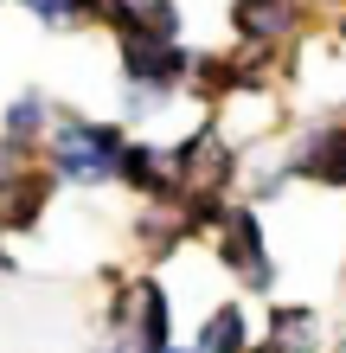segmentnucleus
Here are the masks:
<instances>
[{
    "label": "nucleus",
    "mask_w": 346,
    "mask_h": 353,
    "mask_svg": "<svg viewBox=\"0 0 346 353\" xmlns=\"http://www.w3.org/2000/svg\"><path fill=\"white\" fill-rule=\"evenodd\" d=\"M52 103L45 97H39V90H26V97H13L7 103V116H0V135H7V141H19V148H32V141L39 135H52Z\"/></svg>",
    "instance_id": "9"
},
{
    "label": "nucleus",
    "mask_w": 346,
    "mask_h": 353,
    "mask_svg": "<svg viewBox=\"0 0 346 353\" xmlns=\"http://www.w3.org/2000/svg\"><path fill=\"white\" fill-rule=\"evenodd\" d=\"M340 39H346V19H340Z\"/></svg>",
    "instance_id": "13"
},
{
    "label": "nucleus",
    "mask_w": 346,
    "mask_h": 353,
    "mask_svg": "<svg viewBox=\"0 0 346 353\" xmlns=\"http://www.w3.org/2000/svg\"><path fill=\"white\" fill-rule=\"evenodd\" d=\"M263 353H321V315L314 308H276L263 321Z\"/></svg>",
    "instance_id": "7"
},
{
    "label": "nucleus",
    "mask_w": 346,
    "mask_h": 353,
    "mask_svg": "<svg viewBox=\"0 0 346 353\" xmlns=\"http://www.w3.org/2000/svg\"><path fill=\"white\" fill-rule=\"evenodd\" d=\"M45 199H52V168L19 174L7 193H0V225H13V232H32L39 212H45Z\"/></svg>",
    "instance_id": "8"
},
{
    "label": "nucleus",
    "mask_w": 346,
    "mask_h": 353,
    "mask_svg": "<svg viewBox=\"0 0 346 353\" xmlns=\"http://www.w3.org/2000/svg\"><path fill=\"white\" fill-rule=\"evenodd\" d=\"M122 154H129L122 129H109V122H90V116H58V122H52L45 168H52V180L103 186V180H122Z\"/></svg>",
    "instance_id": "1"
},
{
    "label": "nucleus",
    "mask_w": 346,
    "mask_h": 353,
    "mask_svg": "<svg viewBox=\"0 0 346 353\" xmlns=\"http://www.w3.org/2000/svg\"><path fill=\"white\" fill-rule=\"evenodd\" d=\"M231 26L244 32V46H282L301 26L295 0H231Z\"/></svg>",
    "instance_id": "6"
},
{
    "label": "nucleus",
    "mask_w": 346,
    "mask_h": 353,
    "mask_svg": "<svg viewBox=\"0 0 346 353\" xmlns=\"http://www.w3.org/2000/svg\"><path fill=\"white\" fill-rule=\"evenodd\" d=\"M173 161H180V199H225V186L237 180V154L212 122L193 141H180Z\"/></svg>",
    "instance_id": "2"
},
{
    "label": "nucleus",
    "mask_w": 346,
    "mask_h": 353,
    "mask_svg": "<svg viewBox=\"0 0 346 353\" xmlns=\"http://www.w3.org/2000/svg\"><path fill=\"white\" fill-rule=\"evenodd\" d=\"M7 270H13V257H7V251H0V276H7Z\"/></svg>",
    "instance_id": "11"
},
{
    "label": "nucleus",
    "mask_w": 346,
    "mask_h": 353,
    "mask_svg": "<svg viewBox=\"0 0 346 353\" xmlns=\"http://www.w3.org/2000/svg\"><path fill=\"white\" fill-rule=\"evenodd\" d=\"M193 71V52L180 39H122V77L135 90H180Z\"/></svg>",
    "instance_id": "4"
},
{
    "label": "nucleus",
    "mask_w": 346,
    "mask_h": 353,
    "mask_svg": "<svg viewBox=\"0 0 346 353\" xmlns=\"http://www.w3.org/2000/svg\"><path fill=\"white\" fill-rule=\"evenodd\" d=\"M321 7H346V0H321Z\"/></svg>",
    "instance_id": "12"
},
{
    "label": "nucleus",
    "mask_w": 346,
    "mask_h": 353,
    "mask_svg": "<svg viewBox=\"0 0 346 353\" xmlns=\"http://www.w3.org/2000/svg\"><path fill=\"white\" fill-rule=\"evenodd\" d=\"M122 186H135L141 199H180V161L173 148H141V141H129V154H122Z\"/></svg>",
    "instance_id": "5"
},
{
    "label": "nucleus",
    "mask_w": 346,
    "mask_h": 353,
    "mask_svg": "<svg viewBox=\"0 0 346 353\" xmlns=\"http://www.w3.org/2000/svg\"><path fill=\"white\" fill-rule=\"evenodd\" d=\"M212 251L225 270H237L250 289H270L276 283V263H270V238H263V219L250 212V205H231L225 225L212 232Z\"/></svg>",
    "instance_id": "3"
},
{
    "label": "nucleus",
    "mask_w": 346,
    "mask_h": 353,
    "mask_svg": "<svg viewBox=\"0 0 346 353\" xmlns=\"http://www.w3.org/2000/svg\"><path fill=\"white\" fill-rule=\"evenodd\" d=\"M193 353H250V321H244V308L225 302V308H212L206 327H199V347Z\"/></svg>",
    "instance_id": "10"
}]
</instances>
